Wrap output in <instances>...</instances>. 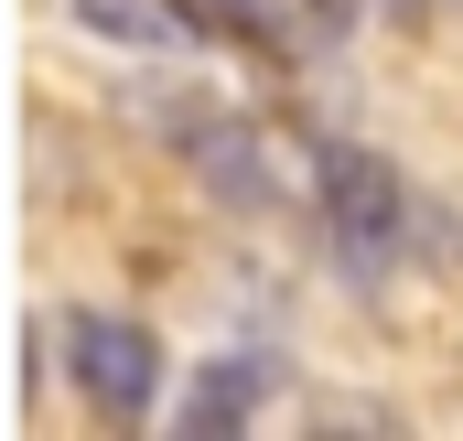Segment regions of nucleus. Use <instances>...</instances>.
Segmentation results:
<instances>
[{
  "mask_svg": "<svg viewBox=\"0 0 463 441\" xmlns=\"http://www.w3.org/2000/svg\"><path fill=\"white\" fill-rule=\"evenodd\" d=\"M98 43H129V54H184L194 43V0H65Z\"/></svg>",
  "mask_w": 463,
  "mask_h": 441,
  "instance_id": "5",
  "label": "nucleus"
},
{
  "mask_svg": "<svg viewBox=\"0 0 463 441\" xmlns=\"http://www.w3.org/2000/svg\"><path fill=\"white\" fill-rule=\"evenodd\" d=\"M324 226H335V248H345L355 269L377 280L399 258V237H410V183L377 151H324Z\"/></svg>",
  "mask_w": 463,
  "mask_h": 441,
  "instance_id": "1",
  "label": "nucleus"
},
{
  "mask_svg": "<svg viewBox=\"0 0 463 441\" xmlns=\"http://www.w3.org/2000/svg\"><path fill=\"white\" fill-rule=\"evenodd\" d=\"M184 173L216 194V205H280V162H269V140H259V118H227V108H205V118H184Z\"/></svg>",
  "mask_w": 463,
  "mask_h": 441,
  "instance_id": "3",
  "label": "nucleus"
},
{
  "mask_svg": "<svg viewBox=\"0 0 463 441\" xmlns=\"http://www.w3.org/2000/svg\"><path fill=\"white\" fill-rule=\"evenodd\" d=\"M269 388H280V366H269V355H216V366L184 388V409H173V420H184L194 441H227L237 420H259V399H269Z\"/></svg>",
  "mask_w": 463,
  "mask_h": 441,
  "instance_id": "4",
  "label": "nucleus"
},
{
  "mask_svg": "<svg viewBox=\"0 0 463 441\" xmlns=\"http://www.w3.org/2000/svg\"><path fill=\"white\" fill-rule=\"evenodd\" d=\"M65 366H76V388L109 420H140L162 399V344H151V324H129V313H76L65 324Z\"/></svg>",
  "mask_w": 463,
  "mask_h": 441,
  "instance_id": "2",
  "label": "nucleus"
},
{
  "mask_svg": "<svg viewBox=\"0 0 463 441\" xmlns=\"http://www.w3.org/2000/svg\"><path fill=\"white\" fill-rule=\"evenodd\" d=\"M194 11H216L227 33H248V43H280V0H194Z\"/></svg>",
  "mask_w": 463,
  "mask_h": 441,
  "instance_id": "6",
  "label": "nucleus"
}]
</instances>
